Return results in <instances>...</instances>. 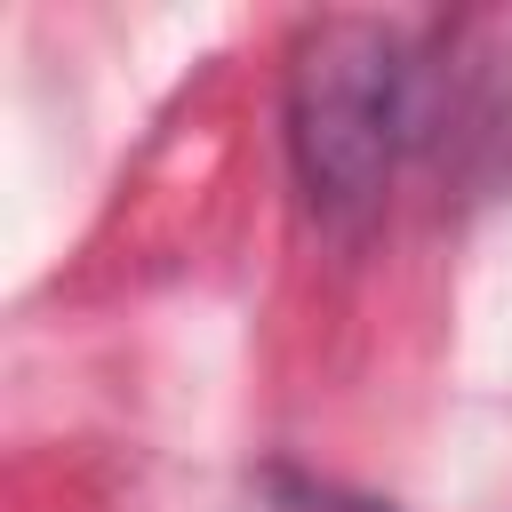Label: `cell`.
<instances>
[{"label":"cell","mask_w":512,"mask_h":512,"mask_svg":"<svg viewBox=\"0 0 512 512\" xmlns=\"http://www.w3.org/2000/svg\"><path fill=\"white\" fill-rule=\"evenodd\" d=\"M416 136V48L384 16H320L288 48V168L328 240H360Z\"/></svg>","instance_id":"obj_1"},{"label":"cell","mask_w":512,"mask_h":512,"mask_svg":"<svg viewBox=\"0 0 512 512\" xmlns=\"http://www.w3.org/2000/svg\"><path fill=\"white\" fill-rule=\"evenodd\" d=\"M240 512H400V504H384V496H368V488H352L336 472H312V464L272 456L240 488Z\"/></svg>","instance_id":"obj_2"}]
</instances>
